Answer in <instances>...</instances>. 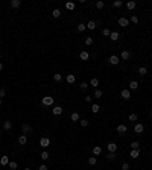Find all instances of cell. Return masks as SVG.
<instances>
[{
  "label": "cell",
  "instance_id": "cell-1",
  "mask_svg": "<svg viewBox=\"0 0 152 170\" xmlns=\"http://www.w3.org/2000/svg\"><path fill=\"white\" fill-rule=\"evenodd\" d=\"M41 103H43L44 106H52L53 103H55V99L50 97V96H44L43 99H41Z\"/></svg>",
  "mask_w": 152,
  "mask_h": 170
},
{
  "label": "cell",
  "instance_id": "cell-2",
  "mask_svg": "<svg viewBox=\"0 0 152 170\" xmlns=\"http://www.w3.org/2000/svg\"><path fill=\"white\" fill-rule=\"evenodd\" d=\"M40 146H41V147H49V146H50V140H49L47 137L40 138Z\"/></svg>",
  "mask_w": 152,
  "mask_h": 170
},
{
  "label": "cell",
  "instance_id": "cell-3",
  "mask_svg": "<svg viewBox=\"0 0 152 170\" xmlns=\"http://www.w3.org/2000/svg\"><path fill=\"white\" fill-rule=\"evenodd\" d=\"M120 96H122V99H125V100H128V99H131V91L128 90V88H125V90H122V93H120Z\"/></svg>",
  "mask_w": 152,
  "mask_h": 170
},
{
  "label": "cell",
  "instance_id": "cell-4",
  "mask_svg": "<svg viewBox=\"0 0 152 170\" xmlns=\"http://www.w3.org/2000/svg\"><path fill=\"white\" fill-rule=\"evenodd\" d=\"M21 131H23L24 135H28V134H32V132H34V129L29 126V124H23V126H21Z\"/></svg>",
  "mask_w": 152,
  "mask_h": 170
},
{
  "label": "cell",
  "instance_id": "cell-5",
  "mask_svg": "<svg viewBox=\"0 0 152 170\" xmlns=\"http://www.w3.org/2000/svg\"><path fill=\"white\" fill-rule=\"evenodd\" d=\"M117 23H119V26H122V28H126V26L129 24V20H128V18H125V17H120Z\"/></svg>",
  "mask_w": 152,
  "mask_h": 170
},
{
  "label": "cell",
  "instance_id": "cell-6",
  "mask_svg": "<svg viewBox=\"0 0 152 170\" xmlns=\"http://www.w3.org/2000/svg\"><path fill=\"white\" fill-rule=\"evenodd\" d=\"M117 132L120 134V135H123V134H126V132H128V128H126V124H119V126H117Z\"/></svg>",
  "mask_w": 152,
  "mask_h": 170
},
{
  "label": "cell",
  "instance_id": "cell-7",
  "mask_svg": "<svg viewBox=\"0 0 152 170\" xmlns=\"http://www.w3.org/2000/svg\"><path fill=\"white\" fill-rule=\"evenodd\" d=\"M143 131H145V126H143L141 123H137L135 126H134V132H135V134H141Z\"/></svg>",
  "mask_w": 152,
  "mask_h": 170
},
{
  "label": "cell",
  "instance_id": "cell-8",
  "mask_svg": "<svg viewBox=\"0 0 152 170\" xmlns=\"http://www.w3.org/2000/svg\"><path fill=\"white\" fill-rule=\"evenodd\" d=\"M108 61H110V64H111V65H117L119 62H120V61H119V56H116V55L110 56V59H108Z\"/></svg>",
  "mask_w": 152,
  "mask_h": 170
},
{
  "label": "cell",
  "instance_id": "cell-9",
  "mask_svg": "<svg viewBox=\"0 0 152 170\" xmlns=\"http://www.w3.org/2000/svg\"><path fill=\"white\" fill-rule=\"evenodd\" d=\"M62 111H64V109H62L61 106H58V105H56V106H53V108H52V112L55 114V115H61V114H62Z\"/></svg>",
  "mask_w": 152,
  "mask_h": 170
},
{
  "label": "cell",
  "instance_id": "cell-10",
  "mask_svg": "<svg viewBox=\"0 0 152 170\" xmlns=\"http://www.w3.org/2000/svg\"><path fill=\"white\" fill-rule=\"evenodd\" d=\"M110 38H111V41H117V40L120 38V33L116 32V31H113V32L110 33Z\"/></svg>",
  "mask_w": 152,
  "mask_h": 170
},
{
  "label": "cell",
  "instance_id": "cell-11",
  "mask_svg": "<svg viewBox=\"0 0 152 170\" xmlns=\"http://www.w3.org/2000/svg\"><path fill=\"white\" fill-rule=\"evenodd\" d=\"M106 149H108V152H114V154H116V150H117V144H116V143H108Z\"/></svg>",
  "mask_w": 152,
  "mask_h": 170
},
{
  "label": "cell",
  "instance_id": "cell-12",
  "mask_svg": "<svg viewBox=\"0 0 152 170\" xmlns=\"http://www.w3.org/2000/svg\"><path fill=\"white\" fill-rule=\"evenodd\" d=\"M120 56H122V59H123V61H128V59L131 58V53H129L128 50H123V52H122V55H120Z\"/></svg>",
  "mask_w": 152,
  "mask_h": 170
},
{
  "label": "cell",
  "instance_id": "cell-13",
  "mask_svg": "<svg viewBox=\"0 0 152 170\" xmlns=\"http://www.w3.org/2000/svg\"><path fill=\"white\" fill-rule=\"evenodd\" d=\"M101 154H102V147L101 146H94L93 147V155L97 156V155H101Z\"/></svg>",
  "mask_w": 152,
  "mask_h": 170
},
{
  "label": "cell",
  "instance_id": "cell-14",
  "mask_svg": "<svg viewBox=\"0 0 152 170\" xmlns=\"http://www.w3.org/2000/svg\"><path fill=\"white\" fill-rule=\"evenodd\" d=\"M137 88H138V82H137V80H131L128 90H137Z\"/></svg>",
  "mask_w": 152,
  "mask_h": 170
},
{
  "label": "cell",
  "instance_id": "cell-15",
  "mask_svg": "<svg viewBox=\"0 0 152 170\" xmlns=\"http://www.w3.org/2000/svg\"><path fill=\"white\" fill-rule=\"evenodd\" d=\"M18 143H20L21 146H24L26 143H28V135H24V134H23V135H20V138H18Z\"/></svg>",
  "mask_w": 152,
  "mask_h": 170
},
{
  "label": "cell",
  "instance_id": "cell-16",
  "mask_svg": "<svg viewBox=\"0 0 152 170\" xmlns=\"http://www.w3.org/2000/svg\"><path fill=\"white\" fill-rule=\"evenodd\" d=\"M0 164H2V166H8V164H9V158H8L6 155H3L2 158H0Z\"/></svg>",
  "mask_w": 152,
  "mask_h": 170
},
{
  "label": "cell",
  "instance_id": "cell-17",
  "mask_svg": "<svg viewBox=\"0 0 152 170\" xmlns=\"http://www.w3.org/2000/svg\"><path fill=\"white\" fill-rule=\"evenodd\" d=\"M131 158H134V159H137L138 156H140V149H137V150H131Z\"/></svg>",
  "mask_w": 152,
  "mask_h": 170
},
{
  "label": "cell",
  "instance_id": "cell-18",
  "mask_svg": "<svg viewBox=\"0 0 152 170\" xmlns=\"http://www.w3.org/2000/svg\"><path fill=\"white\" fill-rule=\"evenodd\" d=\"M90 87H93V88H97V87H99V79L93 77V79L90 80Z\"/></svg>",
  "mask_w": 152,
  "mask_h": 170
},
{
  "label": "cell",
  "instance_id": "cell-19",
  "mask_svg": "<svg viewBox=\"0 0 152 170\" xmlns=\"http://www.w3.org/2000/svg\"><path fill=\"white\" fill-rule=\"evenodd\" d=\"M20 5H21V2H20V0H11V6L14 8V9L20 8Z\"/></svg>",
  "mask_w": 152,
  "mask_h": 170
},
{
  "label": "cell",
  "instance_id": "cell-20",
  "mask_svg": "<svg viewBox=\"0 0 152 170\" xmlns=\"http://www.w3.org/2000/svg\"><path fill=\"white\" fill-rule=\"evenodd\" d=\"M11 128H12V123H11L9 120H6V122H3V129H5V131H9Z\"/></svg>",
  "mask_w": 152,
  "mask_h": 170
},
{
  "label": "cell",
  "instance_id": "cell-21",
  "mask_svg": "<svg viewBox=\"0 0 152 170\" xmlns=\"http://www.w3.org/2000/svg\"><path fill=\"white\" fill-rule=\"evenodd\" d=\"M66 80H67V84H73L75 80H76V77H75V75H67Z\"/></svg>",
  "mask_w": 152,
  "mask_h": 170
},
{
  "label": "cell",
  "instance_id": "cell-22",
  "mask_svg": "<svg viewBox=\"0 0 152 170\" xmlns=\"http://www.w3.org/2000/svg\"><path fill=\"white\" fill-rule=\"evenodd\" d=\"M79 58H81L82 61H87L88 58H90V55H88V52H85V50H84V52H81V55H79Z\"/></svg>",
  "mask_w": 152,
  "mask_h": 170
},
{
  "label": "cell",
  "instance_id": "cell-23",
  "mask_svg": "<svg viewBox=\"0 0 152 170\" xmlns=\"http://www.w3.org/2000/svg\"><path fill=\"white\" fill-rule=\"evenodd\" d=\"M96 26H97V23H96V21H88V23H87V28L90 29V31L96 29Z\"/></svg>",
  "mask_w": 152,
  "mask_h": 170
},
{
  "label": "cell",
  "instance_id": "cell-24",
  "mask_svg": "<svg viewBox=\"0 0 152 170\" xmlns=\"http://www.w3.org/2000/svg\"><path fill=\"white\" fill-rule=\"evenodd\" d=\"M91 111H93L94 114H97V112L101 111V106L97 105V103H93V105H91Z\"/></svg>",
  "mask_w": 152,
  "mask_h": 170
},
{
  "label": "cell",
  "instance_id": "cell-25",
  "mask_svg": "<svg viewBox=\"0 0 152 170\" xmlns=\"http://www.w3.org/2000/svg\"><path fill=\"white\" fill-rule=\"evenodd\" d=\"M85 29H87V24L85 23H79L78 24V32H84Z\"/></svg>",
  "mask_w": 152,
  "mask_h": 170
},
{
  "label": "cell",
  "instance_id": "cell-26",
  "mask_svg": "<svg viewBox=\"0 0 152 170\" xmlns=\"http://www.w3.org/2000/svg\"><path fill=\"white\" fill-rule=\"evenodd\" d=\"M131 149H132V150L140 149V143H138V141H132V143H131Z\"/></svg>",
  "mask_w": 152,
  "mask_h": 170
},
{
  "label": "cell",
  "instance_id": "cell-27",
  "mask_svg": "<svg viewBox=\"0 0 152 170\" xmlns=\"http://www.w3.org/2000/svg\"><path fill=\"white\" fill-rule=\"evenodd\" d=\"M53 80H55V82H61V80H62V75L55 73V75H53Z\"/></svg>",
  "mask_w": 152,
  "mask_h": 170
},
{
  "label": "cell",
  "instance_id": "cell-28",
  "mask_svg": "<svg viewBox=\"0 0 152 170\" xmlns=\"http://www.w3.org/2000/svg\"><path fill=\"white\" fill-rule=\"evenodd\" d=\"M49 152H46V150H44V152H41V155H40V158L41 159H44V161H46V159H49Z\"/></svg>",
  "mask_w": 152,
  "mask_h": 170
},
{
  "label": "cell",
  "instance_id": "cell-29",
  "mask_svg": "<svg viewBox=\"0 0 152 170\" xmlns=\"http://www.w3.org/2000/svg\"><path fill=\"white\" fill-rule=\"evenodd\" d=\"M106 159H108V161H116V154H114V152H110V154L106 155Z\"/></svg>",
  "mask_w": 152,
  "mask_h": 170
},
{
  "label": "cell",
  "instance_id": "cell-30",
  "mask_svg": "<svg viewBox=\"0 0 152 170\" xmlns=\"http://www.w3.org/2000/svg\"><path fill=\"white\" fill-rule=\"evenodd\" d=\"M71 120H73V122H79V120H81V117H79V114L78 112H73V114H71V117H70Z\"/></svg>",
  "mask_w": 152,
  "mask_h": 170
},
{
  "label": "cell",
  "instance_id": "cell-31",
  "mask_svg": "<svg viewBox=\"0 0 152 170\" xmlns=\"http://www.w3.org/2000/svg\"><path fill=\"white\" fill-rule=\"evenodd\" d=\"M135 5H137V3H135V2H132V0H131V2H128V3H126V8H128V9L131 11V9H134V8H135Z\"/></svg>",
  "mask_w": 152,
  "mask_h": 170
},
{
  "label": "cell",
  "instance_id": "cell-32",
  "mask_svg": "<svg viewBox=\"0 0 152 170\" xmlns=\"http://www.w3.org/2000/svg\"><path fill=\"white\" fill-rule=\"evenodd\" d=\"M146 73H148L146 67H140V68H138V75H140V76H145Z\"/></svg>",
  "mask_w": 152,
  "mask_h": 170
},
{
  "label": "cell",
  "instance_id": "cell-33",
  "mask_svg": "<svg viewBox=\"0 0 152 170\" xmlns=\"http://www.w3.org/2000/svg\"><path fill=\"white\" fill-rule=\"evenodd\" d=\"M97 163V159H96V156H90V158H88V164H90V166H94Z\"/></svg>",
  "mask_w": 152,
  "mask_h": 170
},
{
  "label": "cell",
  "instance_id": "cell-34",
  "mask_svg": "<svg viewBox=\"0 0 152 170\" xmlns=\"http://www.w3.org/2000/svg\"><path fill=\"white\" fill-rule=\"evenodd\" d=\"M52 15H53V17H55V18H58V17L61 15V11H59V9H58V8H56V9H53V11H52Z\"/></svg>",
  "mask_w": 152,
  "mask_h": 170
},
{
  "label": "cell",
  "instance_id": "cell-35",
  "mask_svg": "<svg viewBox=\"0 0 152 170\" xmlns=\"http://www.w3.org/2000/svg\"><path fill=\"white\" fill-rule=\"evenodd\" d=\"M8 166H9V169H12V170H15L17 167H18V164H17L15 161H9V164H8Z\"/></svg>",
  "mask_w": 152,
  "mask_h": 170
},
{
  "label": "cell",
  "instance_id": "cell-36",
  "mask_svg": "<svg viewBox=\"0 0 152 170\" xmlns=\"http://www.w3.org/2000/svg\"><path fill=\"white\" fill-rule=\"evenodd\" d=\"M122 5H123L122 0H116V2H113V6H114V8H120Z\"/></svg>",
  "mask_w": 152,
  "mask_h": 170
},
{
  "label": "cell",
  "instance_id": "cell-37",
  "mask_svg": "<svg viewBox=\"0 0 152 170\" xmlns=\"http://www.w3.org/2000/svg\"><path fill=\"white\" fill-rule=\"evenodd\" d=\"M84 43L87 44V46H91V44H93V38H91V37H87V38L84 40Z\"/></svg>",
  "mask_w": 152,
  "mask_h": 170
},
{
  "label": "cell",
  "instance_id": "cell-38",
  "mask_svg": "<svg viewBox=\"0 0 152 170\" xmlns=\"http://www.w3.org/2000/svg\"><path fill=\"white\" fill-rule=\"evenodd\" d=\"M102 96H103V93H102L101 90H97V88H96V91H94V97H97V99H101Z\"/></svg>",
  "mask_w": 152,
  "mask_h": 170
},
{
  "label": "cell",
  "instance_id": "cell-39",
  "mask_svg": "<svg viewBox=\"0 0 152 170\" xmlns=\"http://www.w3.org/2000/svg\"><path fill=\"white\" fill-rule=\"evenodd\" d=\"M66 8H67V9H70V11H71V9H73V8H75V3H73V2H67V3H66Z\"/></svg>",
  "mask_w": 152,
  "mask_h": 170
},
{
  "label": "cell",
  "instance_id": "cell-40",
  "mask_svg": "<svg viewBox=\"0 0 152 170\" xmlns=\"http://www.w3.org/2000/svg\"><path fill=\"white\" fill-rule=\"evenodd\" d=\"M110 33H111L110 29H103V31H102V35H103V37H110Z\"/></svg>",
  "mask_w": 152,
  "mask_h": 170
},
{
  "label": "cell",
  "instance_id": "cell-41",
  "mask_svg": "<svg viewBox=\"0 0 152 170\" xmlns=\"http://www.w3.org/2000/svg\"><path fill=\"white\" fill-rule=\"evenodd\" d=\"M103 6H105V3H103V2H96V8H97V9H102Z\"/></svg>",
  "mask_w": 152,
  "mask_h": 170
},
{
  "label": "cell",
  "instance_id": "cell-42",
  "mask_svg": "<svg viewBox=\"0 0 152 170\" xmlns=\"http://www.w3.org/2000/svg\"><path fill=\"white\" fill-rule=\"evenodd\" d=\"M5 96H6V90L5 88H0V99H3Z\"/></svg>",
  "mask_w": 152,
  "mask_h": 170
},
{
  "label": "cell",
  "instance_id": "cell-43",
  "mask_svg": "<svg viewBox=\"0 0 152 170\" xmlns=\"http://www.w3.org/2000/svg\"><path fill=\"white\" fill-rule=\"evenodd\" d=\"M79 87H81V90H87V88H88V87H90V85H88L87 82H82V84H81V85H79Z\"/></svg>",
  "mask_w": 152,
  "mask_h": 170
},
{
  "label": "cell",
  "instance_id": "cell-44",
  "mask_svg": "<svg viewBox=\"0 0 152 170\" xmlns=\"http://www.w3.org/2000/svg\"><path fill=\"white\" fill-rule=\"evenodd\" d=\"M129 120L131 122H137V114H131L129 115Z\"/></svg>",
  "mask_w": 152,
  "mask_h": 170
},
{
  "label": "cell",
  "instance_id": "cell-45",
  "mask_svg": "<svg viewBox=\"0 0 152 170\" xmlns=\"http://www.w3.org/2000/svg\"><path fill=\"white\" fill-rule=\"evenodd\" d=\"M129 21H131V23H135V24H137V23H138V18H137V17H135V15H132Z\"/></svg>",
  "mask_w": 152,
  "mask_h": 170
},
{
  "label": "cell",
  "instance_id": "cell-46",
  "mask_svg": "<svg viewBox=\"0 0 152 170\" xmlns=\"http://www.w3.org/2000/svg\"><path fill=\"white\" fill-rule=\"evenodd\" d=\"M79 122H81V126H84V128L88 126V120H79Z\"/></svg>",
  "mask_w": 152,
  "mask_h": 170
},
{
  "label": "cell",
  "instance_id": "cell-47",
  "mask_svg": "<svg viewBox=\"0 0 152 170\" xmlns=\"http://www.w3.org/2000/svg\"><path fill=\"white\" fill-rule=\"evenodd\" d=\"M84 99H85V102H87V103H90V102L93 100V97H91V96H85Z\"/></svg>",
  "mask_w": 152,
  "mask_h": 170
},
{
  "label": "cell",
  "instance_id": "cell-48",
  "mask_svg": "<svg viewBox=\"0 0 152 170\" xmlns=\"http://www.w3.org/2000/svg\"><path fill=\"white\" fill-rule=\"evenodd\" d=\"M122 169H123V170H129V164H128V163H123V164H122Z\"/></svg>",
  "mask_w": 152,
  "mask_h": 170
},
{
  "label": "cell",
  "instance_id": "cell-49",
  "mask_svg": "<svg viewBox=\"0 0 152 170\" xmlns=\"http://www.w3.org/2000/svg\"><path fill=\"white\" fill-rule=\"evenodd\" d=\"M38 170H47V166H44V164H43V166L38 167Z\"/></svg>",
  "mask_w": 152,
  "mask_h": 170
},
{
  "label": "cell",
  "instance_id": "cell-50",
  "mask_svg": "<svg viewBox=\"0 0 152 170\" xmlns=\"http://www.w3.org/2000/svg\"><path fill=\"white\" fill-rule=\"evenodd\" d=\"M0 70H3V64H2V62H0Z\"/></svg>",
  "mask_w": 152,
  "mask_h": 170
},
{
  "label": "cell",
  "instance_id": "cell-51",
  "mask_svg": "<svg viewBox=\"0 0 152 170\" xmlns=\"http://www.w3.org/2000/svg\"><path fill=\"white\" fill-rule=\"evenodd\" d=\"M0 135H2V129H0Z\"/></svg>",
  "mask_w": 152,
  "mask_h": 170
},
{
  "label": "cell",
  "instance_id": "cell-52",
  "mask_svg": "<svg viewBox=\"0 0 152 170\" xmlns=\"http://www.w3.org/2000/svg\"><path fill=\"white\" fill-rule=\"evenodd\" d=\"M0 105H2V99H0Z\"/></svg>",
  "mask_w": 152,
  "mask_h": 170
},
{
  "label": "cell",
  "instance_id": "cell-53",
  "mask_svg": "<svg viewBox=\"0 0 152 170\" xmlns=\"http://www.w3.org/2000/svg\"><path fill=\"white\" fill-rule=\"evenodd\" d=\"M24 170H31V169H24Z\"/></svg>",
  "mask_w": 152,
  "mask_h": 170
},
{
  "label": "cell",
  "instance_id": "cell-54",
  "mask_svg": "<svg viewBox=\"0 0 152 170\" xmlns=\"http://www.w3.org/2000/svg\"><path fill=\"white\" fill-rule=\"evenodd\" d=\"M151 115H152V111H151Z\"/></svg>",
  "mask_w": 152,
  "mask_h": 170
},
{
  "label": "cell",
  "instance_id": "cell-55",
  "mask_svg": "<svg viewBox=\"0 0 152 170\" xmlns=\"http://www.w3.org/2000/svg\"><path fill=\"white\" fill-rule=\"evenodd\" d=\"M151 126H152V123H151Z\"/></svg>",
  "mask_w": 152,
  "mask_h": 170
},
{
  "label": "cell",
  "instance_id": "cell-56",
  "mask_svg": "<svg viewBox=\"0 0 152 170\" xmlns=\"http://www.w3.org/2000/svg\"><path fill=\"white\" fill-rule=\"evenodd\" d=\"M0 58H2V56H0Z\"/></svg>",
  "mask_w": 152,
  "mask_h": 170
}]
</instances>
